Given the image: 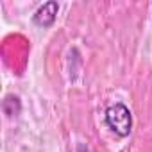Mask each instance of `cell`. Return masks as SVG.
<instances>
[{
  "label": "cell",
  "instance_id": "2",
  "mask_svg": "<svg viewBox=\"0 0 152 152\" xmlns=\"http://www.w3.org/2000/svg\"><path fill=\"white\" fill-rule=\"evenodd\" d=\"M59 11V4L50 0V2L43 4L36 13H34V23L39 27H50L56 22V15Z\"/></svg>",
  "mask_w": 152,
  "mask_h": 152
},
{
  "label": "cell",
  "instance_id": "1",
  "mask_svg": "<svg viewBox=\"0 0 152 152\" xmlns=\"http://www.w3.org/2000/svg\"><path fill=\"white\" fill-rule=\"evenodd\" d=\"M106 124H107L109 129L115 131L118 136L125 138V136L131 134V127H132L131 111H129L124 104L116 102V104H113V106L107 107V111H106Z\"/></svg>",
  "mask_w": 152,
  "mask_h": 152
}]
</instances>
